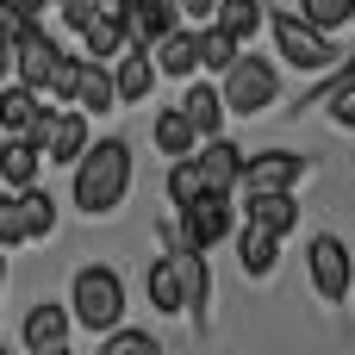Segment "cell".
Returning a JSON list of instances; mask_svg holds the SVG:
<instances>
[{
	"mask_svg": "<svg viewBox=\"0 0 355 355\" xmlns=\"http://www.w3.org/2000/svg\"><path fill=\"white\" fill-rule=\"evenodd\" d=\"M212 19H218L231 37H250V31L262 25V6H256V0H218V6H212Z\"/></svg>",
	"mask_w": 355,
	"mask_h": 355,
	"instance_id": "cell-26",
	"label": "cell"
},
{
	"mask_svg": "<svg viewBox=\"0 0 355 355\" xmlns=\"http://www.w3.org/2000/svg\"><path fill=\"white\" fill-rule=\"evenodd\" d=\"M300 12H306L318 31H337V25L355 19V0H300Z\"/></svg>",
	"mask_w": 355,
	"mask_h": 355,
	"instance_id": "cell-27",
	"label": "cell"
},
{
	"mask_svg": "<svg viewBox=\"0 0 355 355\" xmlns=\"http://www.w3.org/2000/svg\"><path fill=\"white\" fill-rule=\"evenodd\" d=\"M112 87H119V100H144V94L156 87V56H150L144 44L119 50V69H112Z\"/></svg>",
	"mask_w": 355,
	"mask_h": 355,
	"instance_id": "cell-17",
	"label": "cell"
},
{
	"mask_svg": "<svg viewBox=\"0 0 355 355\" xmlns=\"http://www.w3.org/2000/svg\"><path fill=\"white\" fill-rule=\"evenodd\" d=\"M56 231V200L44 187H6L0 193V243H31V237H50Z\"/></svg>",
	"mask_w": 355,
	"mask_h": 355,
	"instance_id": "cell-4",
	"label": "cell"
},
{
	"mask_svg": "<svg viewBox=\"0 0 355 355\" xmlns=\"http://www.w3.org/2000/svg\"><path fill=\"white\" fill-rule=\"evenodd\" d=\"M69 324H75V312H62V306H31L25 324H19V343L31 355H62L69 349Z\"/></svg>",
	"mask_w": 355,
	"mask_h": 355,
	"instance_id": "cell-10",
	"label": "cell"
},
{
	"mask_svg": "<svg viewBox=\"0 0 355 355\" xmlns=\"http://www.w3.org/2000/svg\"><path fill=\"white\" fill-rule=\"evenodd\" d=\"M106 355H156V337L150 331H106Z\"/></svg>",
	"mask_w": 355,
	"mask_h": 355,
	"instance_id": "cell-28",
	"label": "cell"
},
{
	"mask_svg": "<svg viewBox=\"0 0 355 355\" xmlns=\"http://www.w3.org/2000/svg\"><path fill=\"white\" fill-rule=\"evenodd\" d=\"M131 193V144L125 137H100L75 156V206L87 218L112 212L119 200Z\"/></svg>",
	"mask_w": 355,
	"mask_h": 355,
	"instance_id": "cell-1",
	"label": "cell"
},
{
	"mask_svg": "<svg viewBox=\"0 0 355 355\" xmlns=\"http://www.w3.org/2000/svg\"><path fill=\"white\" fill-rule=\"evenodd\" d=\"M69 312H75V324H87V331H112L119 318H125V281L112 275V268H81L75 275V287H69Z\"/></svg>",
	"mask_w": 355,
	"mask_h": 355,
	"instance_id": "cell-2",
	"label": "cell"
},
{
	"mask_svg": "<svg viewBox=\"0 0 355 355\" xmlns=\"http://www.w3.org/2000/svg\"><path fill=\"white\" fill-rule=\"evenodd\" d=\"M275 87H281V75H275V62L268 56H243L237 50V62L225 69V106L231 112H262V106H275Z\"/></svg>",
	"mask_w": 355,
	"mask_h": 355,
	"instance_id": "cell-5",
	"label": "cell"
},
{
	"mask_svg": "<svg viewBox=\"0 0 355 355\" xmlns=\"http://www.w3.org/2000/svg\"><path fill=\"white\" fill-rule=\"evenodd\" d=\"M181 112L193 119V131H200V137H218V125H225V94H218V87H206V81H193V87H187V100H181Z\"/></svg>",
	"mask_w": 355,
	"mask_h": 355,
	"instance_id": "cell-21",
	"label": "cell"
},
{
	"mask_svg": "<svg viewBox=\"0 0 355 355\" xmlns=\"http://www.w3.org/2000/svg\"><path fill=\"white\" fill-rule=\"evenodd\" d=\"M193 144H200V131H193V119H187L181 106L156 112V150H162V156H193Z\"/></svg>",
	"mask_w": 355,
	"mask_h": 355,
	"instance_id": "cell-23",
	"label": "cell"
},
{
	"mask_svg": "<svg viewBox=\"0 0 355 355\" xmlns=\"http://www.w3.org/2000/svg\"><path fill=\"white\" fill-rule=\"evenodd\" d=\"M306 175V162L300 156H287V150H275V156H256V162H243V193H287L293 181Z\"/></svg>",
	"mask_w": 355,
	"mask_h": 355,
	"instance_id": "cell-13",
	"label": "cell"
},
{
	"mask_svg": "<svg viewBox=\"0 0 355 355\" xmlns=\"http://www.w3.org/2000/svg\"><path fill=\"white\" fill-rule=\"evenodd\" d=\"M12 44H19V19H6V12H0V81L12 75Z\"/></svg>",
	"mask_w": 355,
	"mask_h": 355,
	"instance_id": "cell-30",
	"label": "cell"
},
{
	"mask_svg": "<svg viewBox=\"0 0 355 355\" xmlns=\"http://www.w3.org/2000/svg\"><path fill=\"white\" fill-rule=\"evenodd\" d=\"M237 256H243V268L262 281V275H275V262H281V237H275L268 225H256V218H250V225L237 231Z\"/></svg>",
	"mask_w": 355,
	"mask_h": 355,
	"instance_id": "cell-19",
	"label": "cell"
},
{
	"mask_svg": "<svg viewBox=\"0 0 355 355\" xmlns=\"http://www.w3.org/2000/svg\"><path fill=\"white\" fill-rule=\"evenodd\" d=\"M112 100H119V87H112V69H106L100 56H81L69 106H81V112H112Z\"/></svg>",
	"mask_w": 355,
	"mask_h": 355,
	"instance_id": "cell-15",
	"label": "cell"
},
{
	"mask_svg": "<svg viewBox=\"0 0 355 355\" xmlns=\"http://www.w3.org/2000/svg\"><path fill=\"white\" fill-rule=\"evenodd\" d=\"M200 168H206V187H218V193H231V187L243 181V150H237L231 137H212V144L200 150Z\"/></svg>",
	"mask_w": 355,
	"mask_h": 355,
	"instance_id": "cell-18",
	"label": "cell"
},
{
	"mask_svg": "<svg viewBox=\"0 0 355 355\" xmlns=\"http://www.w3.org/2000/svg\"><path fill=\"white\" fill-rule=\"evenodd\" d=\"M268 37H275L281 62H293V69H306V75H318V69H331V62H337L331 31H318L306 12H275V19H268Z\"/></svg>",
	"mask_w": 355,
	"mask_h": 355,
	"instance_id": "cell-3",
	"label": "cell"
},
{
	"mask_svg": "<svg viewBox=\"0 0 355 355\" xmlns=\"http://www.w3.org/2000/svg\"><path fill=\"white\" fill-rule=\"evenodd\" d=\"M37 150L50 156V162H75L81 150H87V112L81 106H50L44 112V131H37Z\"/></svg>",
	"mask_w": 355,
	"mask_h": 355,
	"instance_id": "cell-9",
	"label": "cell"
},
{
	"mask_svg": "<svg viewBox=\"0 0 355 355\" xmlns=\"http://www.w3.org/2000/svg\"><path fill=\"white\" fill-rule=\"evenodd\" d=\"M312 287L337 306L343 293H349V250L324 231V237H312Z\"/></svg>",
	"mask_w": 355,
	"mask_h": 355,
	"instance_id": "cell-11",
	"label": "cell"
},
{
	"mask_svg": "<svg viewBox=\"0 0 355 355\" xmlns=\"http://www.w3.org/2000/svg\"><path fill=\"white\" fill-rule=\"evenodd\" d=\"M81 44H87V56H100V62L125 50V19H119V0L87 12V25H81Z\"/></svg>",
	"mask_w": 355,
	"mask_h": 355,
	"instance_id": "cell-16",
	"label": "cell"
},
{
	"mask_svg": "<svg viewBox=\"0 0 355 355\" xmlns=\"http://www.w3.org/2000/svg\"><path fill=\"white\" fill-rule=\"evenodd\" d=\"M331 119L355 131V75H337V87H331Z\"/></svg>",
	"mask_w": 355,
	"mask_h": 355,
	"instance_id": "cell-29",
	"label": "cell"
},
{
	"mask_svg": "<svg viewBox=\"0 0 355 355\" xmlns=\"http://www.w3.org/2000/svg\"><path fill=\"white\" fill-rule=\"evenodd\" d=\"M0 250H6V243H0ZM0 281H6V256H0Z\"/></svg>",
	"mask_w": 355,
	"mask_h": 355,
	"instance_id": "cell-32",
	"label": "cell"
},
{
	"mask_svg": "<svg viewBox=\"0 0 355 355\" xmlns=\"http://www.w3.org/2000/svg\"><path fill=\"white\" fill-rule=\"evenodd\" d=\"M181 237H187V250L225 243V237H231V193L206 187L200 200H187V206H181Z\"/></svg>",
	"mask_w": 355,
	"mask_h": 355,
	"instance_id": "cell-8",
	"label": "cell"
},
{
	"mask_svg": "<svg viewBox=\"0 0 355 355\" xmlns=\"http://www.w3.org/2000/svg\"><path fill=\"white\" fill-rule=\"evenodd\" d=\"M37 162H44V150H37L31 137H6V144H0V181H6V187H31V181H37Z\"/></svg>",
	"mask_w": 355,
	"mask_h": 355,
	"instance_id": "cell-20",
	"label": "cell"
},
{
	"mask_svg": "<svg viewBox=\"0 0 355 355\" xmlns=\"http://www.w3.org/2000/svg\"><path fill=\"white\" fill-rule=\"evenodd\" d=\"M150 306L156 312H181V306H200V262L193 256H162V262H150Z\"/></svg>",
	"mask_w": 355,
	"mask_h": 355,
	"instance_id": "cell-6",
	"label": "cell"
},
{
	"mask_svg": "<svg viewBox=\"0 0 355 355\" xmlns=\"http://www.w3.org/2000/svg\"><path fill=\"white\" fill-rule=\"evenodd\" d=\"M200 193H206V168H200V156H175V162H168V200L187 206V200H200Z\"/></svg>",
	"mask_w": 355,
	"mask_h": 355,
	"instance_id": "cell-25",
	"label": "cell"
},
{
	"mask_svg": "<svg viewBox=\"0 0 355 355\" xmlns=\"http://www.w3.org/2000/svg\"><path fill=\"white\" fill-rule=\"evenodd\" d=\"M56 62H62V44H56L50 31H37V19H19V44H12V69H19V81L44 94L50 75H56Z\"/></svg>",
	"mask_w": 355,
	"mask_h": 355,
	"instance_id": "cell-7",
	"label": "cell"
},
{
	"mask_svg": "<svg viewBox=\"0 0 355 355\" xmlns=\"http://www.w3.org/2000/svg\"><path fill=\"white\" fill-rule=\"evenodd\" d=\"M44 6H50V0H0V12H6V19H37Z\"/></svg>",
	"mask_w": 355,
	"mask_h": 355,
	"instance_id": "cell-31",
	"label": "cell"
},
{
	"mask_svg": "<svg viewBox=\"0 0 355 355\" xmlns=\"http://www.w3.org/2000/svg\"><path fill=\"white\" fill-rule=\"evenodd\" d=\"M250 218H256V225H268L275 237H287V231L300 225V206H293V187H287V193H250Z\"/></svg>",
	"mask_w": 355,
	"mask_h": 355,
	"instance_id": "cell-24",
	"label": "cell"
},
{
	"mask_svg": "<svg viewBox=\"0 0 355 355\" xmlns=\"http://www.w3.org/2000/svg\"><path fill=\"white\" fill-rule=\"evenodd\" d=\"M44 112H50V106H44V100H37V87H25V81L0 94V125H6V137H31V144H37Z\"/></svg>",
	"mask_w": 355,
	"mask_h": 355,
	"instance_id": "cell-14",
	"label": "cell"
},
{
	"mask_svg": "<svg viewBox=\"0 0 355 355\" xmlns=\"http://www.w3.org/2000/svg\"><path fill=\"white\" fill-rule=\"evenodd\" d=\"M150 56H156V75H175V81H181V75L200 69V31H187V25L175 19V25L150 44Z\"/></svg>",
	"mask_w": 355,
	"mask_h": 355,
	"instance_id": "cell-12",
	"label": "cell"
},
{
	"mask_svg": "<svg viewBox=\"0 0 355 355\" xmlns=\"http://www.w3.org/2000/svg\"><path fill=\"white\" fill-rule=\"evenodd\" d=\"M237 50H243V37H231L218 19H206L200 25V69H212V75H225L231 62H237Z\"/></svg>",
	"mask_w": 355,
	"mask_h": 355,
	"instance_id": "cell-22",
	"label": "cell"
}]
</instances>
